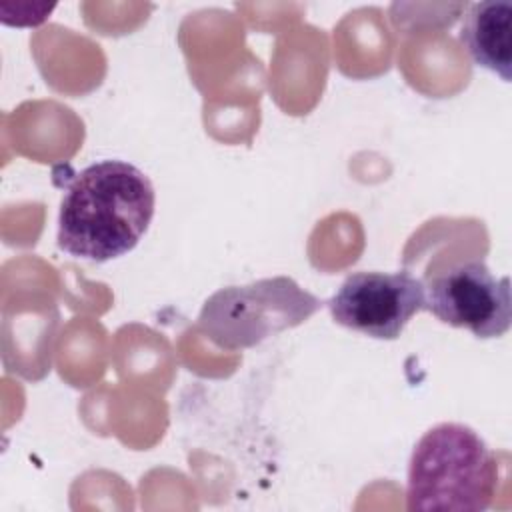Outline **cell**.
<instances>
[{"instance_id": "cell-4", "label": "cell", "mask_w": 512, "mask_h": 512, "mask_svg": "<svg viewBox=\"0 0 512 512\" xmlns=\"http://www.w3.org/2000/svg\"><path fill=\"white\" fill-rule=\"evenodd\" d=\"M424 282L406 270H360L344 278L326 302L336 324L378 340H396L424 310Z\"/></svg>"}, {"instance_id": "cell-2", "label": "cell", "mask_w": 512, "mask_h": 512, "mask_svg": "<svg viewBox=\"0 0 512 512\" xmlns=\"http://www.w3.org/2000/svg\"><path fill=\"white\" fill-rule=\"evenodd\" d=\"M498 464L486 442L464 424L442 422L416 442L406 480V508L482 512L492 504Z\"/></svg>"}, {"instance_id": "cell-5", "label": "cell", "mask_w": 512, "mask_h": 512, "mask_svg": "<svg viewBox=\"0 0 512 512\" xmlns=\"http://www.w3.org/2000/svg\"><path fill=\"white\" fill-rule=\"evenodd\" d=\"M424 308L440 322L476 338H498L512 322L510 278H496L480 260L450 266L424 284Z\"/></svg>"}, {"instance_id": "cell-3", "label": "cell", "mask_w": 512, "mask_h": 512, "mask_svg": "<svg viewBox=\"0 0 512 512\" xmlns=\"http://www.w3.org/2000/svg\"><path fill=\"white\" fill-rule=\"evenodd\" d=\"M320 304L292 278H264L214 292L202 306L198 328L220 348H250L276 332L306 322Z\"/></svg>"}, {"instance_id": "cell-1", "label": "cell", "mask_w": 512, "mask_h": 512, "mask_svg": "<svg viewBox=\"0 0 512 512\" xmlns=\"http://www.w3.org/2000/svg\"><path fill=\"white\" fill-rule=\"evenodd\" d=\"M154 206V186L140 168L124 160L94 162L66 186L58 212V248L92 262L124 256L146 234Z\"/></svg>"}, {"instance_id": "cell-6", "label": "cell", "mask_w": 512, "mask_h": 512, "mask_svg": "<svg viewBox=\"0 0 512 512\" xmlns=\"http://www.w3.org/2000/svg\"><path fill=\"white\" fill-rule=\"evenodd\" d=\"M460 42L470 58L498 74L504 82L512 78V2L486 0L468 8Z\"/></svg>"}]
</instances>
